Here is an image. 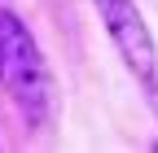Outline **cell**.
<instances>
[{"label":"cell","instance_id":"obj_1","mask_svg":"<svg viewBox=\"0 0 158 153\" xmlns=\"http://www.w3.org/2000/svg\"><path fill=\"white\" fill-rule=\"evenodd\" d=\"M0 88L35 131H48L57 123L62 96H57L53 66L13 9H0Z\"/></svg>","mask_w":158,"mask_h":153},{"label":"cell","instance_id":"obj_2","mask_svg":"<svg viewBox=\"0 0 158 153\" xmlns=\"http://www.w3.org/2000/svg\"><path fill=\"white\" fill-rule=\"evenodd\" d=\"M92 5H97V18H101L110 44L118 48L123 66L132 70V79L158 105V44L145 26V13L136 9V0H92Z\"/></svg>","mask_w":158,"mask_h":153}]
</instances>
